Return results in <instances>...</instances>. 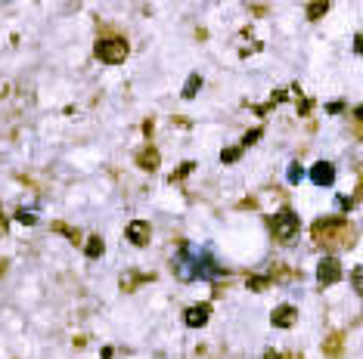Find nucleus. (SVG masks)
I'll return each instance as SVG.
<instances>
[{"mask_svg":"<svg viewBox=\"0 0 363 359\" xmlns=\"http://www.w3.org/2000/svg\"><path fill=\"white\" fill-rule=\"evenodd\" d=\"M270 322H273L276 328H292L295 322H298V309H295L292 303H280V307L270 313Z\"/></svg>","mask_w":363,"mask_h":359,"instance_id":"423d86ee","label":"nucleus"},{"mask_svg":"<svg viewBox=\"0 0 363 359\" xmlns=\"http://www.w3.org/2000/svg\"><path fill=\"white\" fill-rule=\"evenodd\" d=\"M351 282H354V291L363 297V266H357L354 272H351Z\"/></svg>","mask_w":363,"mask_h":359,"instance_id":"2eb2a0df","label":"nucleus"},{"mask_svg":"<svg viewBox=\"0 0 363 359\" xmlns=\"http://www.w3.org/2000/svg\"><path fill=\"white\" fill-rule=\"evenodd\" d=\"M313 235H317V241H323V245H348V248L354 245V229H351L348 220H342V217L313 223Z\"/></svg>","mask_w":363,"mask_h":359,"instance_id":"f257e3e1","label":"nucleus"},{"mask_svg":"<svg viewBox=\"0 0 363 359\" xmlns=\"http://www.w3.org/2000/svg\"><path fill=\"white\" fill-rule=\"evenodd\" d=\"M301 180H304V167H301L298 161H295V164H289V183H292V186H298Z\"/></svg>","mask_w":363,"mask_h":359,"instance_id":"ddd939ff","label":"nucleus"},{"mask_svg":"<svg viewBox=\"0 0 363 359\" xmlns=\"http://www.w3.org/2000/svg\"><path fill=\"white\" fill-rule=\"evenodd\" d=\"M267 285H270L267 276H251V279H249V288H251V291H264Z\"/></svg>","mask_w":363,"mask_h":359,"instance_id":"dca6fc26","label":"nucleus"},{"mask_svg":"<svg viewBox=\"0 0 363 359\" xmlns=\"http://www.w3.org/2000/svg\"><path fill=\"white\" fill-rule=\"evenodd\" d=\"M239 155H242V146H239V149H227V152H220V161H224V164H233Z\"/></svg>","mask_w":363,"mask_h":359,"instance_id":"f3484780","label":"nucleus"},{"mask_svg":"<svg viewBox=\"0 0 363 359\" xmlns=\"http://www.w3.org/2000/svg\"><path fill=\"white\" fill-rule=\"evenodd\" d=\"M255 140H261V127H255V130H249V133H245V136H242V149H249V146H251V142H255Z\"/></svg>","mask_w":363,"mask_h":359,"instance_id":"6ab92c4d","label":"nucleus"},{"mask_svg":"<svg viewBox=\"0 0 363 359\" xmlns=\"http://www.w3.org/2000/svg\"><path fill=\"white\" fill-rule=\"evenodd\" d=\"M264 359H280V353H273V350H267V353H264Z\"/></svg>","mask_w":363,"mask_h":359,"instance_id":"4be33fe9","label":"nucleus"},{"mask_svg":"<svg viewBox=\"0 0 363 359\" xmlns=\"http://www.w3.org/2000/svg\"><path fill=\"white\" fill-rule=\"evenodd\" d=\"M174 276L180 279V282H193V279H199V251L183 248L180 257L174 260Z\"/></svg>","mask_w":363,"mask_h":359,"instance_id":"7ed1b4c3","label":"nucleus"},{"mask_svg":"<svg viewBox=\"0 0 363 359\" xmlns=\"http://www.w3.org/2000/svg\"><path fill=\"white\" fill-rule=\"evenodd\" d=\"M326 10H329V3H326V0H323V3H311V6H307V19H320Z\"/></svg>","mask_w":363,"mask_h":359,"instance_id":"4468645a","label":"nucleus"},{"mask_svg":"<svg viewBox=\"0 0 363 359\" xmlns=\"http://www.w3.org/2000/svg\"><path fill=\"white\" fill-rule=\"evenodd\" d=\"M338 279H342V263H338V257H323L317 263V282L320 285H335Z\"/></svg>","mask_w":363,"mask_h":359,"instance_id":"39448f33","label":"nucleus"},{"mask_svg":"<svg viewBox=\"0 0 363 359\" xmlns=\"http://www.w3.org/2000/svg\"><path fill=\"white\" fill-rule=\"evenodd\" d=\"M199 87H202V78L199 74H189L187 84H183V99H193L196 93H199Z\"/></svg>","mask_w":363,"mask_h":359,"instance_id":"f8f14e48","label":"nucleus"},{"mask_svg":"<svg viewBox=\"0 0 363 359\" xmlns=\"http://www.w3.org/2000/svg\"><path fill=\"white\" fill-rule=\"evenodd\" d=\"M16 220H19V223H28V226H34V223H38V217H34V210H25V208H22L19 214H16Z\"/></svg>","mask_w":363,"mask_h":359,"instance_id":"a211bd4d","label":"nucleus"},{"mask_svg":"<svg viewBox=\"0 0 363 359\" xmlns=\"http://www.w3.org/2000/svg\"><path fill=\"white\" fill-rule=\"evenodd\" d=\"M96 59L106 62V65H118L127 59V43L118 37H106V41L96 43Z\"/></svg>","mask_w":363,"mask_h":359,"instance_id":"f03ea898","label":"nucleus"},{"mask_svg":"<svg viewBox=\"0 0 363 359\" xmlns=\"http://www.w3.org/2000/svg\"><path fill=\"white\" fill-rule=\"evenodd\" d=\"M158 161H162V155H158V149H143V152L137 155V164L140 171H158Z\"/></svg>","mask_w":363,"mask_h":359,"instance_id":"9d476101","label":"nucleus"},{"mask_svg":"<svg viewBox=\"0 0 363 359\" xmlns=\"http://www.w3.org/2000/svg\"><path fill=\"white\" fill-rule=\"evenodd\" d=\"M354 50L363 56V34H357V37H354Z\"/></svg>","mask_w":363,"mask_h":359,"instance_id":"aec40b11","label":"nucleus"},{"mask_svg":"<svg viewBox=\"0 0 363 359\" xmlns=\"http://www.w3.org/2000/svg\"><path fill=\"white\" fill-rule=\"evenodd\" d=\"M208 316H211V307H208V303H196V307H189L187 313H183V322H187L189 328H202L208 322Z\"/></svg>","mask_w":363,"mask_h":359,"instance_id":"1a4fd4ad","label":"nucleus"},{"mask_svg":"<svg viewBox=\"0 0 363 359\" xmlns=\"http://www.w3.org/2000/svg\"><path fill=\"white\" fill-rule=\"evenodd\" d=\"M270 226H273V235H276V239L289 245V241H292L295 235H298V226H301V223H298V214H295V210H280V214L273 217V223H270Z\"/></svg>","mask_w":363,"mask_h":359,"instance_id":"20e7f679","label":"nucleus"},{"mask_svg":"<svg viewBox=\"0 0 363 359\" xmlns=\"http://www.w3.org/2000/svg\"><path fill=\"white\" fill-rule=\"evenodd\" d=\"M311 180L317 186H332L335 183V167H332L329 161H317V164L311 167Z\"/></svg>","mask_w":363,"mask_h":359,"instance_id":"6e6552de","label":"nucleus"},{"mask_svg":"<svg viewBox=\"0 0 363 359\" xmlns=\"http://www.w3.org/2000/svg\"><path fill=\"white\" fill-rule=\"evenodd\" d=\"M103 251H106V241H103L100 235H90L87 245H84V254H87L90 260H96V257H103Z\"/></svg>","mask_w":363,"mask_h":359,"instance_id":"9b49d317","label":"nucleus"},{"mask_svg":"<svg viewBox=\"0 0 363 359\" xmlns=\"http://www.w3.org/2000/svg\"><path fill=\"white\" fill-rule=\"evenodd\" d=\"M149 223L146 220H131L127 223V241L131 245H137V248H143V245H149Z\"/></svg>","mask_w":363,"mask_h":359,"instance_id":"0eeeda50","label":"nucleus"},{"mask_svg":"<svg viewBox=\"0 0 363 359\" xmlns=\"http://www.w3.org/2000/svg\"><path fill=\"white\" fill-rule=\"evenodd\" d=\"M354 118H357V121H363V105H357V109H354Z\"/></svg>","mask_w":363,"mask_h":359,"instance_id":"412c9836","label":"nucleus"}]
</instances>
